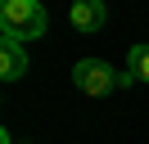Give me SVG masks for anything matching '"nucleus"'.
Here are the masks:
<instances>
[{
    "mask_svg": "<svg viewBox=\"0 0 149 144\" xmlns=\"http://www.w3.org/2000/svg\"><path fill=\"white\" fill-rule=\"evenodd\" d=\"M104 18H109V9H104V0H72V27L77 32H100Z\"/></svg>",
    "mask_w": 149,
    "mask_h": 144,
    "instance_id": "3",
    "label": "nucleus"
},
{
    "mask_svg": "<svg viewBox=\"0 0 149 144\" xmlns=\"http://www.w3.org/2000/svg\"><path fill=\"white\" fill-rule=\"evenodd\" d=\"M72 86L81 90V95H95V99H100V95H109V90L122 86V72H113L104 59H81L72 68Z\"/></svg>",
    "mask_w": 149,
    "mask_h": 144,
    "instance_id": "2",
    "label": "nucleus"
},
{
    "mask_svg": "<svg viewBox=\"0 0 149 144\" xmlns=\"http://www.w3.org/2000/svg\"><path fill=\"white\" fill-rule=\"evenodd\" d=\"M0 32L9 41H36V36H45V9H41V0H0Z\"/></svg>",
    "mask_w": 149,
    "mask_h": 144,
    "instance_id": "1",
    "label": "nucleus"
},
{
    "mask_svg": "<svg viewBox=\"0 0 149 144\" xmlns=\"http://www.w3.org/2000/svg\"><path fill=\"white\" fill-rule=\"evenodd\" d=\"M23 72H27L23 41H9V36H0V77H5V81H18Z\"/></svg>",
    "mask_w": 149,
    "mask_h": 144,
    "instance_id": "4",
    "label": "nucleus"
},
{
    "mask_svg": "<svg viewBox=\"0 0 149 144\" xmlns=\"http://www.w3.org/2000/svg\"><path fill=\"white\" fill-rule=\"evenodd\" d=\"M127 68H131V77H136V81H149V45H131Z\"/></svg>",
    "mask_w": 149,
    "mask_h": 144,
    "instance_id": "5",
    "label": "nucleus"
}]
</instances>
